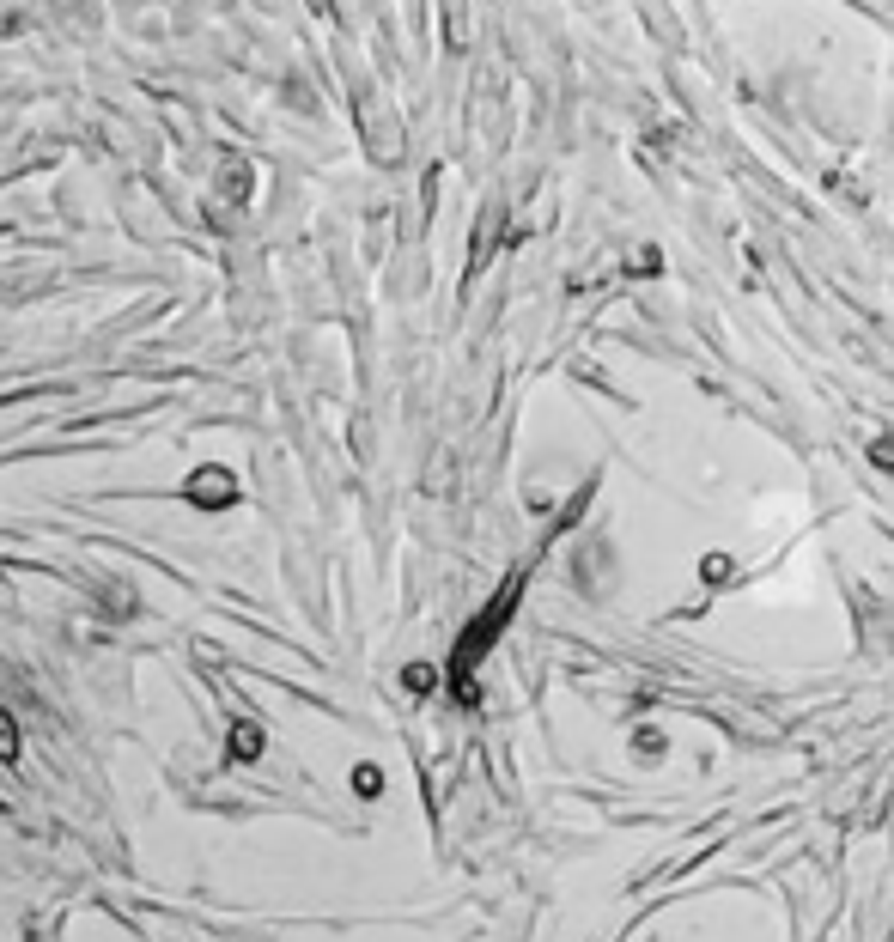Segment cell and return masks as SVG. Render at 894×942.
Instances as JSON below:
<instances>
[{
    "mask_svg": "<svg viewBox=\"0 0 894 942\" xmlns=\"http://www.w3.org/2000/svg\"><path fill=\"white\" fill-rule=\"evenodd\" d=\"M219 189H226L232 201H244V195H250V165H238V159H226V165H219Z\"/></svg>",
    "mask_w": 894,
    "mask_h": 942,
    "instance_id": "obj_1",
    "label": "cell"
}]
</instances>
